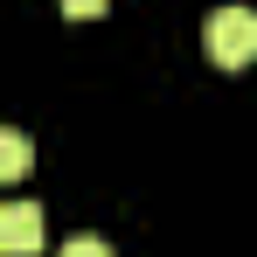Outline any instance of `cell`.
Instances as JSON below:
<instances>
[{"label": "cell", "instance_id": "obj_4", "mask_svg": "<svg viewBox=\"0 0 257 257\" xmlns=\"http://www.w3.org/2000/svg\"><path fill=\"white\" fill-rule=\"evenodd\" d=\"M56 257H111V243H97V236H70Z\"/></svg>", "mask_w": 257, "mask_h": 257}, {"label": "cell", "instance_id": "obj_1", "mask_svg": "<svg viewBox=\"0 0 257 257\" xmlns=\"http://www.w3.org/2000/svg\"><path fill=\"white\" fill-rule=\"evenodd\" d=\"M202 49H209L215 70L257 63V14H250V7H215L209 21H202Z\"/></svg>", "mask_w": 257, "mask_h": 257}, {"label": "cell", "instance_id": "obj_2", "mask_svg": "<svg viewBox=\"0 0 257 257\" xmlns=\"http://www.w3.org/2000/svg\"><path fill=\"white\" fill-rule=\"evenodd\" d=\"M0 250L7 257H35L42 250V209L35 202H7L0 209Z\"/></svg>", "mask_w": 257, "mask_h": 257}, {"label": "cell", "instance_id": "obj_3", "mask_svg": "<svg viewBox=\"0 0 257 257\" xmlns=\"http://www.w3.org/2000/svg\"><path fill=\"white\" fill-rule=\"evenodd\" d=\"M35 167V160H28V132H0V174H7V181H21V174Z\"/></svg>", "mask_w": 257, "mask_h": 257}, {"label": "cell", "instance_id": "obj_5", "mask_svg": "<svg viewBox=\"0 0 257 257\" xmlns=\"http://www.w3.org/2000/svg\"><path fill=\"white\" fill-rule=\"evenodd\" d=\"M56 7H63V14H70V21H90V14H104V7H111V0H56Z\"/></svg>", "mask_w": 257, "mask_h": 257}]
</instances>
